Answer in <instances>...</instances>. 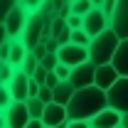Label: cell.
Returning a JSON list of instances; mask_svg holds the SVG:
<instances>
[{
    "mask_svg": "<svg viewBox=\"0 0 128 128\" xmlns=\"http://www.w3.org/2000/svg\"><path fill=\"white\" fill-rule=\"evenodd\" d=\"M104 108H108V96H106L104 89H98V86L76 89V94L72 96V101L66 104L69 121H91Z\"/></svg>",
    "mask_w": 128,
    "mask_h": 128,
    "instance_id": "1",
    "label": "cell"
},
{
    "mask_svg": "<svg viewBox=\"0 0 128 128\" xmlns=\"http://www.w3.org/2000/svg\"><path fill=\"white\" fill-rule=\"evenodd\" d=\"M118 44H121V40H118V34L111 27L106 32H101V34H96L94 40H91V44H89V62H94L96 66L111 64L113 57H116Z\"/></svg>",
    "mask_w": 128,
    "mask_h": 128,
    "instance_id": "2",
    "label": "cell"
},
{
    "mask_svg": "<svg viewBox=\"0 0 128 128\" xmlns=\"http://www.w3.org/2000/svg\"><path fill=\"white\" fill-rule=\"evenodd\" d=\"M44 30H47V17L42 15V12H32L30 22H27V27H25L22 37H20V42L32 52V49L44 40Z\"/></svg>",
    "mask_w": 128,
    "mask_h": 128,
    "instance_id": "3",
    "label": "cell"
},
{
    "mask_svg": "<svg viewBox=\"0 0 128 128\" xmlns=\"http://www.w3.org/2000/svg\"><path fill=\"white\" fill-rule=\"evenodd\" d=\"M30 10H27V5L20 0L15 8H12V12L8 15V20H5V27H8V34H10V40H20L22 37V32H25V27H27V22H30Z\"/></svg>",
    "mask_w": 128,
    "mask_h": 128,
    "instance_id": "4",
    "label": "cell"
},
{
    "mask_svg": "<svg viewBox=\"0 0 128 128\" xmlns=\"http://www.w3.org/2000/svg\"><path fill=\"white\" fill-rule=\"evenodd\" d=\"M106 96H108V106L126 116L128 113V76H121V79L106 91Z\"/></svg>",
    "mask_w": 128,
    "mask_h": 128,
    "instance_id": "5",
    "label": "cell"
},
{
    "mask_svg": "<svg viewBox=\"0 0 128 128\" xmlns=\"http://www.w3.org/2000/svg\"><path fill=\"white\" fill-rule=\"evenodd\" d=\"M57 57H59V62L66 64V66H79V64L89 62V49L86 47H79V44H74V42H69V44H62V47L57 49Z\"/></svg>",
    "mask_w": 128,
    "mask_h": 128,
    "instance_id": "6",
    "label": "cell"
},
{
    "mask_svg": "<svg viewBox=\"0 0 128 128\" xmlns=\"http://www.w3.org/2000/svg\"><path fill=\"white\" fill-rule=\"evenodd\" d=\"M69 81L74 84V89L94 86V84H96V64L94 62H84V64H79V66H74Z\"/></svg>",
    "mask_w": 128,
    "mask_h": 128,
    "instance_id": "7",
    "label": "cell"
},
{
    "mask_svg": "<svg viewBox=\"0 0 128 128\" xmlns=\"http://www.w3.org/2000/svg\"><path fill=\"white\" fill-rule=\"evenodd\" d=\"M5 118H8V128H27L30 123V111H27V101H12L10 108L5 111Z\"/></svg>",
    "mask_w": 128,
    "mask_h": 128,
    "instance_id": "8",
    "label": "cell"
},
{
    "mask_svg": "<svg viewBox=\"0 0 128 128\" xmlns=\"http://www.w3.org/2000/svg\"><path fill=\"white\" fill-rule=\"evenodd\" d=\"M108 27H111V20L104 15V10H101V8H94V10H91L89 15L84 17V30L91 34V40H94L96 34L106 32Z\"/></svg>",
    "mask_w": 128,
    "mask_h": 128,
    "instance_id": "9",
    "label": "cell"
},
{
    "mask_svg": "<svg viewBox=\"0 0 128 128\" xmlns=\"http://www.w3.org/2000/svg\"><path fill=\"white\" fill-rule=\"evenodd\" d=\"M111 30L118 34V40H128V0H118L111 17Z\"/></svg>",
    "mask_w": 128,
    "mask_h": 128,
    "instance_id": "10",
    "label": "cell"
},
{
    "mask_svg": "<svg viewBox=\"0 0 128 128\" xmlns=\"http://www.w3.org/2000/svg\"><path fill=\"white\" fill-rule=\"evenodd\" d=\"M69 121V113H66V106H59V104H47L44 106V113H42V123L47 128H57L59 123Z\"/></svg>",
    "mask_w": 128,
    "mask_h": 128,
    "instance_id": "11",
    "label": "cell"
},
{
    "mask_svg": "<svg viewBox=\"0 0 128 128\" xmlns=\"http://www.w3.org/2000/svg\"><path fill=\"white\" fill-rule=\"evenodd\" d=\"M121 121H123V113H118L116 108L108 106L91 118V128H121Z\"/></svg>",
    "mask_w": 128,
    "mask_h": 128,
    "instance_id": "12",
    "label": "cell"
},
{
    "mask_svg": "<svg viewBox=\"0 0 128 128\" xmlns=\"http://www.w3.org/2000/svg\"><path fill=\"white\" fill-rule=\"evenodd\" d=\"M30 79L32 76H27L22 69H17L12 84H8V86H10V94H12L15 101H27V98H30Z\"/></svg>",
    "mask_w": 128,
    "mask_h": 128,
    "instance_id": "13",
    "label": "cell"
},
{
    "mask_svg": "<svg viewBox=\"0 0 128 128\" xmlns=\"http://www.w3.org/2000/svg\"><path fill=\"white\" fill-rule=\"evenodd\" d=\"M118 79H121V74L116 72L113 64H101V66H96V84H94V86L104 89V91H108Z\"/></svg>",
    "mask_w": 128,
    "mask_h": 128,
    "instance_id": "14",
    "label": "cell"
},
{
    "mask_svg": "<svg viewBox=\"0 0 128 128\" xmlns=\"http://www.w3.org/2000/svg\"><path fill=\"white\" fill-rule=\"evenodd\" d=\"M113 66L121 76H128V40H121V44L116 49V57H113Z\"/></svg>",
    "mask_w": 128,
    "mask_h": 128,
    "instance_id": "15",
    "label": "cell"
},
{
    "mask_svg": "<svg viewBox=\"0 0 128 128\" xmlns=\"http://www.w3.org/2000/svg\"><path fill=\"white\" fill-rule=\"evenodd\" d=\"M76 94V89H74V84L72 81H59L57 84V89H54V104H59V106H66L69 101H72V96Z\"/></svg>",
    "mask_w": 128,
    "mask_h": 128,
    "instance_id": "16",
    "label": "cell"
},
{
    "mask_svg": "<svg viewBox=\"0 0 128 128\" xmlns=\"http://www.w3.org/2000/svg\"><path fill=\"white\" fill-rule=\"evenodd\" d=\"M27 52L30 49L25 47L20 40H12V52H10V64L15 66V69H20L22 66V62H25V57H27Z\"/></svg>",
    "mask_w": 128,
    "mask_h": 128,
    "instance_id": "17",
    "label": "cell"
},
{
    "mask_svg": "<svg viewBox=\"0 0 128 128\" xmlns=\"http://www.w3.org/2000/svg\"><path fill=\"white\" fill-rule=\"evenodd\" d=\"M96 5L91 2V0H72V15H81L86 17L91 10H94Z\"/></svg>",
    "mask_w": 128,
    "mask_h": 128,
    "instance_id": "18",
    "label": "cell"
},
{
    "mask_svg": "<svg viewBox=\"0 0 128 128\" xmlns=\"http://www.w3.org/2000/svg\"><path fill=\"white\" fill-rule=\"evenodd\" d=\"M44 106L40 98H27V111H30V118L32 121H42V113H44Z\"/></svg>",
    "mask_w": 128,
    "mask_h": 128,
    "instance_id": "19",
    "label": "cell"
},
{
    "mask_svg": "<svg viewBox=\"0 0 128 128\" xmlns=\"http://www.w3.org/2000/svg\"><path fill=\"white\" fill-rule=\"evenodd\" d=\"M27 76H34V72L40 69V59L32 54V52H27V57H25V62H22V66H20Z\"/></svg>",
    "mask_w": 128,
    "mask_h": 128,
    "instance_id": "20",
    "label": "cell"
},
{
    "mask_svg": "<svg viewBox=\"0 0 128 128\" xmlns=\"http://www.w3.org/2000/svg\"><path fill=\"white\" fill-rule=\"evenodd\" d=\"M17 69L12 66L10 62H2V69H0V84H12V79H15Z\"/></svg>",
    "mask_w": 128,
    "mask_h": 128,
    "instance_id": "21",
    "label": "cell"
},
{
    "mask_svg": "<svg viewBox=\"0 0 128 128\" xmlns=\"http://www.w3.org/2000/svg\"><path fill=\"white\" fill-rule=\"evenodd\" d=\"M12 101H15V98L10 94V86H8V84H0V111H8Z\"/></svg>",
    "mask_w": 128,
    "mask_h": 128,
    "instance_id": "22",
    "label": "cell"
},
{
    "mask_svg": "<svg viewBox=\"0 0 128 128\" xmlns=\"http://www.w3.org/2000/svg\"><path fill=\"white\" fill-rule=\"evenodd\" d=\"M64 30H66V20L57 15L54 20H52V25H49V37H54V40H57V37H59Z\"/></svg>",
    "mask_w": 128,
    "mask_h": 128,
    "instance_id": "23",
    "label": "cell"
},
{
    "mask_svg": "<svg viewBox=\"0 0 128 128\" xmlns=\"http://www.w3.org/2000/svg\"><path fill=\"white\" fill-rule=\"evenodd\" d=\"M20 0H0V25L8 20V15L12 12V8H15Z\"/></svg>",
    "mask_w": 128,
    "mask_h": 128,
    "instance_id": "24",
    "label": "cell"
},
{
    "mask_svg": "<svg viewBox=\"0 0 128 128\" xmlns=\"http://www.w3.org/2000/svg\"><path fill=\"white\" fill-rule=\"evenodd\" d=\"M40 64H42L47 72H54V69H57V64H59V57H57V52H49V54H47V57H44Z\"/></svg>",
    "mask_w": 128,
    "mask_h": 128,
    "instance_id": "25",
    "label": "cell"
},
{
    "mask_svg": "<svg viewBox=\"0 0 128 128\" xmlns=\"http://www.w3.org/2000/svg\"><path fill=\"white\" fill-rule=\"evenodd\" d=\"M54 74L59 76V81H69L72 79V66H66V64H57V69H54Z\"/></svg>",
    "mask_w": 128,
    "mask_h": 128,
    "instance_id": "26",
    "label": "cell"
},
{
    "mask_svg": "<svg viewBox=\"0 0 128 128\" xmlns=\"http://www.w3.org/2000/svg\"><path fill=\"white\" fill-rule=\"evenodd\" d=\"M37 98H40L42 104H52V101H54V89H49V86H40Z\"/></svg>",
    "mask_w": 128,
    "mask_h": 128,
    "instance_id": "27",
    "label": "cell"
},
{
    "mask_svg": "<svg viewBox=\"0 0 128 128\" xmlns=\"http://www.w3.org/2000/svg\"><path fill=\"white\" fill-rule=\"evenodd\" d=\"M66 27L69 30H84V17L81 15H69L66 17Z\"/></svg>",
    "mask_w": 128,
    "mask_h": 128,
    "instance_id": "28",
    "label": "cell"
},
{
    "mask_svg": "<svg viewBox=\"0 0 128 128\" xmlns=\"http://www.w3.org/2000/svg\"><path fill=\"white\" fill-rule=\"evenodd\" d=\"M116 5H118V0H104L101 2V10H104V15L111 20L113 17V12H116Z\"/></svg>",
    "mask_w": 128,
    "mask_h": 128,
    "instance_id": "29",
    "label": "cell"
},
{
    "mask_svg": "<svg viewBox=\"0 0 128 128\" xmlns=\"http://www.w3.org/2000/svg\"><path fill=\"white\" fill-rule=\"evenodd\" d=\"M10 52H12V40L0 47V62H10Z\"/></svg>",
    "mask_w": 128,
    "mask_h": 128,
    "instance_id": "30",
    "label": "cell"
},
{
    "mask_svg": "<svg viewBox=\"0 0 128 128\" xmlns=\"http://www.w3.org/2000/svg\"><path fill=\"white\" fill-rule=\"evenodd\" d=\"M22 2L27 5V10H30V12H40V10H42V5H44L47 0H22Z\"/></svg>",
    "mask_w": 128,
    "mask_h": 128,
    "instance_id": "31",
    "label": "cell"
},
{
    "mask_svg": "<svg viewBox=\"0 0 128 128\" xmlns=\"http://www.w3.org/2000/svg\"><path fill=\"white\" fill-rule=\"evenodd\" d=\"M47 69H44V66H42V64H40V69H37V72H34V76H32V79L37 81V84H40V86H44V81H47Z\"/></svg>",
    "mask_w": 128,
    "mask_h": 128,
    "instance_id": "32",
    "label": "cell"
},
{
    "mask_svg": "<svg viewBox=\"0 0 128 128\" xmlns=\"http://www.w3.org/2000/svg\"><path fill=\"white\" fill-rule=\"evenodd\" d=\"M32 54H34V57H37V59L42 62V59H44V57H47V54H49V52H47V44H44V42H40L37 47L32 49Z\"/></svg>",
    "mask_w": 128,
    "mask_h": 128,
    "instance_id": "33",
    "label": "cell"
},
{
    "mask_svg": "<svg viewBox=\"0 0 128 128\" xmlns=\"http://www.w3.org/2000/svg\"><path fill=\"white\" fill-rule=\"evenodd\" d=\"M57 84H59V76H57L54 72H49V74H47V81H44V86H49V89H57Z\"/></svg>",
    "mask_w": 128,
    "mask_h": 128,
    "instance_id": "34",
    "label": "cell"
},
{
    "mask_svg": "<svg viewBox=\"0 0 128 128\" xmlns=\"http://www.w3.org/2000/svg\"><path fill=\"white\" fill-rule=\"evenodd\" d=\"M5 42H10V34H8V27H5V22H2V25H0V47H2Z\"/></svg>",
    "mask_w": 128,
    "mask_h": 128,
    "instance_id": "35",
    "label": "cell"
},
{
    "mask_svg": "<svg viewBox=\"0 0 128 128\" xmlns=\"http://www.w3.org/2000/svg\"><path fill=\"white\" fill-rule=\"evenodd\" d=\"M69 128H91V121H69Z\"/></svg>",
    "mask_w": 128,
    "mask_h": 128,
    "instance_id": "36",
    "label": "cell"
},
{
    "mask_svg": "<svg viewBox=\"0 0 128 128\" xmlns=\"http://www.w3.org/2000/svg\"><path fill=\"white\" fill-rule=\"evenodd\" d=\"M69 15H72V2H64L62 10H59V17H64V20H66Z\"/></svg>",
    "mask_w": 128,
    "mask_h": 128,
    "instance_id": "37",
    "label": "cell"
},
{
    "mask_svg": "<svg viewBox=\"0 0 128 128\" xmlns=\"http://www.w3.org/2000/svg\"><path fill=\"white\" fill-rule=\"evenodd\" d=\"M27 128H44V123H42V121H30Z\"/></svg>",
    "mask_w": 128,
    "mask_h": 128,
    "instance_id": "38",
    "label": "cell"
},
{
    "mask_svg": "<svg viewBox=\"0 0 128 128\" xmlns=\"http://www.w3.org/2000/svg\"><path fill=\"white\" fill-rule=\"evenodd\" d=\"M0 128H8V118H5V111H0Z\"/></svg>",
    "mask_w": 128,
    "mask_h": 128,
    "instance_id": "39",
    "label": "cell"
},
{
    "mask_svg": "<svg viewBox=\"0 0 128 128\" xmlns=\"http://www.w3.org/2000/svg\"><path fill=\"white\" fill-rule=\"evenodd\" d=\"M121 128H128V113L123 116V121H121Z\"/></svg>",
    "mask_w": 128,
    "mask_h": 128,
    "instance_id": "40",
    "label": "cell"
},
{
    "mask_svg": "<svg viewBox=\"0 0 128 128\" xmlns=\"http://www.w3.org/2000/svg\"><path fill=\"white\" fill-rule=\"evenodd\" d=\"M57 128H69V121H64V123H59Z\"/></svg>",
    "mask_w": 128,
    "mask_h": 128,
    "instance_id": "41",
    "label": "cell"
},
{
    "mask_svg": "<svg viewBox=\"0 0 128 128\" xmlns=\"http://www.w3.org/2000/svg\"><path fill=\"white\" fill-rule=\"evenodd\" d=\"M91 2H94L96 8H101V2H104V0H91Z\"/></svg>",
    "mask_w": 128,
    "mask_h": 128,
    "instance_id": "42",
    "label": "cell"
},
{
    "mask_svg": "<svg viewBox=\"0 0 128 128\" xmlns=\"http://www.w3.org/2000/svg\"><path fill=\"white\" fill-rule=\"evenodd\" d=\"M0 69H2V62H0Z\"/></svg>",
    "mask_w": 128,
    "mask_h": 128,
    "instance_id": "43",
    "label": "cell"
},
{
    "mask_svg": "<svg viewBox=\"0 0 128 128\" xmlns=\"http://www.w3.org/2000/svg\"><path fill=\"white\" fill-rule=\"evenodd\" d=\"M44 128H47V126H44Z\"/></svg>",
    "mask_w": 128,
    "mask_h": 128,
    "instance_id": "44",
    "label": "cell"
}]
</instances>
